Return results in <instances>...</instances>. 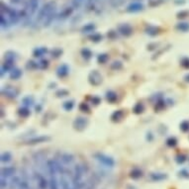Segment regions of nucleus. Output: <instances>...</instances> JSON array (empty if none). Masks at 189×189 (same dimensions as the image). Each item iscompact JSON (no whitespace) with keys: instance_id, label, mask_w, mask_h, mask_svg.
I'll list each match as a JSON object with an SVG mask.
<instances>
[{"instance_id":"nucleus-1","label":"nucleus","mask_w":189,"mask_h":189,"mask_svg":"<svg viewBox=\"0 0 189 189\" xmlns=\"http://www.w3.org/2000/svg\"><path fill=\"white\" fill-rule=\"evenodd\" d=\"M1 14L8 18L11 24H17L20 20L19 11L11 8V7L4 4L3 2H1Z\"/></svg>"},{"instance_id":"nucleus-2","label":"nucleus","mask_w":189,"mask_h":189,"mask_svg":"<svg viewBox=\"0 0 189 189\" xmlns=\"http://www.w3.org/2000/svg\"><path fill=\"white\" fill-rule=\"evenodd\" d=\"M57 9V4L54 1H49L47 2L46 4H44L43 7L41 9L39 10L38 12V15H37V18H36V21L37 22H42L46 19V17L50 15L51 13L53 12Z\"/></svg>"},{"instance_id":"nucleus-3","label":"nucleus","mask_w":189,"mask_h":189,"mask_svg":"<svg viewBox=\"0 0 189 189\" xmlns=\"http://www.w3.org/2000/svg\"><path fill=\"white\" fill-rule=\"evenodd\" d=\"M94 158H95V159L97 161H99L100 165H104L105 168H114L115 161L111 157H109V155H106L104 154H100V152H98V154L94 155Z\"/></svg>"},{"instance_id":"nucleus-4","label":"nucleus","mask_w":189,"mask_h":189,"mask_svg":"<svg viewBox=\"0 0 189 189\" xmlns=\"http://www.w3.org/2000/svg\"><path fill=\"white\" fill-rule=\"evenodd\" d=\"M33 178L37 182L39 189H47L48 187H50V181L47 180L46 177L40 172L35 171L34 174H33Z\"/></svg>"},{"instance_id":"nucleus-5","label":"nucleus","mask_w":189,"mask_h":189,"mask_svg":"<svg viewBox=\"0 0 189 189\" xmlns=\"http://www.w3.org/2000/svg\"><path fill=\"white\" fill-rule=\"evenodd\" d=\"M39 5H40V0H28V3L25 9L27 10L29 17H33L38 12Z\"/></svg>"},{"instance_id":"nucleus-6","label":"nucleus","mask_w":189,"mask_h":189,"mask_svg":"<svg viewBox=\"0 0 189 189\" xmlns=\"http://www.w3.org/2000/svg\"><path fill=\"white\" fill-rule=\"evenodd\" d=\"M1 93H2V95L10 98V99H14V98H16L18 96L19 91H18L15 87L6 85V86H3L1 88Z\"/></svg>"},{"instance_id":"nucleus-7","label":"nucleus","mask_w":189,"mask_h":189,"mask_svg":"<svg viewBox=\"0 0 189 189\" xmlns=\"http://www.w3.org/2000/svg\"><path fill=\"white\" fill-rule=\"evenodd\" d=\"M88 81L91 85L97 86L102 82V75L100 74L99 71L92 70L88 75Z\"/></svg>"},{"instance_id":"nucleus-8","label":"nucleus","mask_w":189,"mask_h":189,"mask_svg":"<svg viewBox=\"0 0 189 189\" xmlns=\"http://www.w3.org/2000/svg\"><path fill=\"white\" fill-rule=\"evenodd\" d=\"M87 125H88V120L85 117H78L73 121V127L77 131H83Z\"/></svg>"},{"instance_id":"nucleus-9","label":"nucleus","mask_w":189,"mask_h":189,"mask_svg":"<svg viewBox=\"0 0 189 189\" xmlns=\"http://www.w3.org/2000/svg\"><path fill=\"white\" fill-rule=\"evenodd\" d=\"M73 7H72L71 5L70 6H67L64 7V8L60 11V12L57 13V19L59 20H65L67 19L68 17L71 16L72 12H73Z\"/></svg>"},{"instance_id":"nucleus-10","label":"nucleus","mask_w":189,"mask_h":189,"mask_svg":"<svg viewBox=\"0 0 189 189\" xmlns=\"http://www.w3.org/2000/svg\"><path fill=\"white\" fill-rule=\"evenodd\" d=\"M144 9V5L143 3H141L139 1H134L131 3L130 5L127 7V11L130 13H136V12H140Z\"/></svg>"},{"instance_id":"nucleus-11","label":"nucleus","mask_w":189,"mask_h":189,"mask_svg":"<svg viewBox=\"0 0 189 189\" xmlns=\"http://www.w3.org/2000/svg\"><path fill=\"white\" fill-rule=\"evenodd\" d=\"M57 9L54 10V11H53L52 13L50 14V15H48L46 17V19L43 21V26L44 27H49V26H51V25H52V23L54 22V20H56V19H57Z\"/></svg>"},{"instance_id":"nucleus-12","label":"nucleus","mask_w":189,"mask_h":189,"mask_svg":"<svg viewBox=\"0 0 189 189\" xmlns=\"http://www.w3.org/2000/svg\"><path fill=\"white\" fill-rule=\"evenodd\" d=\"M118 31L123 36H130L133 33V28L129 24H122L118 27Z\"/></svg>"},{"instance_id":"nucleus-13","label":"nucleus","mask_w":189,"mask_h":189,"mask_svg":"<svg viewBox=\"0 0 189 189\" xmlns=\"http://www.w3.org/2000/svg\"><path fill=\"white\" fill-rule=\"evenodd\" d=\"M15 171L16 169L13 166H5V168H1V176L5 177V178H8V177L15 175Z\"/></svg>"},{"instance_id":"nucleus-14","label":"nucleus","mask_w":189,"mask_h":189,"mask_svg":"<svg viewBox=\"0 0 189 189\" xmlns=\"http://www.w3.org/2000/svg\"><path fill=\"white\" fill-rule=\"evenodd\" d=\"M60 161L65 165H71V163L74 161V157L71 154H70V152H64V154L60 155Z\"/></svg>"},{"instance_id":"nucleus-15","label":"nucleus","mask_w":189,"mask_h":189,"mask_svg":"<svg viewBox=\"0 0 189 189\" xmlns=\"http://www.w3.org/2000/svg\"><path fill=\"white\" fill-rule=\"evenodd\" d=\"M70 72V67L67 64H61L59 67V68L57 70V74L59 77H64L67 76Z\"/></svg>"},{"instance_id":"nucleus-16","label":"nucleus","mask_w":189,"mask_h":189,"mask_svg":"<svg viewBox=\"0 0 189 189\" xmlns=\"http://www.w3.org/2000/svg\"><path fill=\"white\" fill-rule=\"evenodd\" d=\"M50 138L49 137H46V136H39V137H36V138H33V139L29 140L28 141V144L30 145H35V144H40V143H45V142L49 141Z\"/></svg>"},{"instance_id":"nucleus-17","label":"nucleus","mask_w":189,"mask_h":189,"mask_svg":"<svg viewBox=\"0 0 189 189\" xmlns=\"http://www.w3.org/2000/svg\"><path fill=\"white\" fill-rule=\"evenodd\" d=\"M50 189H59V181H57V174L50 175Z\"/></svg>"},{"instance_id":"nucleus-18","label":"nucleus","mask_w":189,"mask_h":189,"mask_svg":"<svg viewBox=\"0 0 189 189\" xmlns=\"http://www.w3.org/2000/svg\"><path fill=\"white\" fill-rule=\"evenodd\" d=\"M168 175L165 173H152L151 174V179L152 181H161L165 180Z\"/></svg>"},{"instance_id":"nucleus-19","label":"nucleus","mask_w":189,"mask_h":189,"mask_svg":"<svg viewBox=\"0 0 189 189\" xmlns=\"http://www.w3.org/2000/svg\"><path fill=\"white\" fill-rule=\"evenodd\" d=\"M17 57H18L17 54L12 52V51H8V52L5 54V60H7V61H12V63H15Z\"/></svg>"},{"instance_id":"nucleus-20","label":"nucleus","mask_w":189,"mask_h":189,"mask_svg":"<svg viewBox=\"0 0 189 189\" xmlns=\"http://www.w3.org/2000/svg\"><path fill=\"white\" fill-rule=\"evenodd\" d=\"M48 52V49L45 48V47H41V48H37L34 51V56L36 57H42L43 56H45Z\"/></svg>"},{"instance_id":"nucleus-21","label":"nucleus","mask_w":189,"mask_h":189,"mask_svg":"<svg viewBox=\"0 0 189 189\" xmlns=\"http://www.w3.org/2000/svg\"><path fill=\"white\" fill-rule=\"evenodd\" d=\"M22 76V71L19 68L14 67L12 70L10 71V78L11 79H19Z\"/></svg>"},{"instance_id":"nucleus-22","label":"nucleus","mask_w":189,"mask_h":189,"mask_svg":"<svg viewBox=\"0 0 189 189\" xmlns=\"http://www.w3.org/2000/svg\"><path fill=\"white\" fill-rule=\"evenodd\" d=\"M158 31H159V29L157 26H152V25L148 26L147 29H146L147 34L151 35V36H155L157 34H158Z\"/></svg>"},{"instance_id":"nucleus-23","label":"nucleus","mask_w":189,"mask_h":189,"mask_svg":"<svg viewBox=\"0 0 189 189\" xmlns=\"http://www.w3.org/2000/svg\"><path fill=\"white\" fill-rule=\"evenodd\" d=\"M124 117V112L122 110H118V111H115L113 114L111 116V119L113 120V121H120L121 119H123Z\"/></svg>"},{"instance_id":"nucleus-24","label":"nucleus","mask_w":189,"mask_h":189,"mask_svg":"<svg viewBox=\"0 0 189 189\" xmlns=\"http://www.w3.org/2000/svg\"><path fill=\"white\" fill-rule=\"evenodd\" d=\"M176 29L180 32H188L189 31V23L187 22H181L176 25Z\"/></svg>"},{"instance_id":"nucleus-25","label":"nucleus","mask_w":189,"mask_h":189,"mask_svg":"<svg viewBox=\"0 0 189 189\" xmlns=\"http://www.w3.org/2000/svg\"><path fill=\"white\" fill-rule=\"evenodd\" d=\"M130 176L134 179H138V178H140V177L143 176V172H142V170L139 169V168H134L132 171H131Z\"/></svg>"},{"instance_id":"nucleus-26","label":"nucleus","mask_w":189,"mask_h":189,"mask_svg":"<svg viewBox=\"0 0 189 189\" xmlns=\"http://www.w3.org/2000/svg\"><path fill=\"white\" fill-rule=\"evenodd\" d=\"M0 23H1L2 28H8L11 25L10 21L8 20V18H7L5 15H3V14H1V17H0Z\"/></svg>"},{"instance_id":"nucleus-27","label":"nucleus","mask_w":189,"mask_h":189,"mask_svg":"<svg viewBox=\"0 0 189 189\" xmlns=\"http://www.w3.org/2000/svg\"><path fill=\"white\" fill-rule=\"evenodd\" d=\"M106 99L109 101V102L113 103L117 100V94H116L114 91H109L106 93Z\"/></svg>"},{"instance_id":"nucleus-28","label":"nucleus","mask_w":189,"mask_h":189,"mask_svg":"<svg viewBox=\"0 0 189 189\" xmlns=\"http://www.w3.org/2000/svg\"><path fill=\"white\" fill-rule=\"evenodd\" d=\"M144 109H145V106L143 103H137L135 106H134L133 111H134V113H136V114H141L144 112Z\"/></svg>"},{"instance_id":"nucleus-29","label":"nucleus","mask_w":189,"mask_h":189,"mask_svg":"<svg viewBox=\"0 0 189 189\" xmlns=\"http://www.w3.org/2000/svg\"><path fill=\"white\" fill-rule=\"evenodd\" d=\"M94 30H95V25H93L92 23H89L83 26L82 28V32L83 33H92Z\"/></svg>"},{"instance_id":"nucleus-30","label":"nucleus","mask_w":189,"mask_h":189,"mask_svg":"<svg viewBox=\"0 0 189 189\" xmlns=\"http://www.w3.org/2000/svg\"><path fill=\"white\" fill-rule=\"evenodd\" d=\"M12 159V155L9 152H5L1 155V161L2 162H9Z\"/></svg>"},{"instance_id":"nucleus-31","label":"nucleus","mask_w":189,"mask_h":189,"mask_svg":"<svg viewBox=\"0 0 189 189\" xmlns=\"http://www.w3.org/2000/svg\"><path fill=\"white\" fill-rule=\"evenodd\" d=\"M81 56L83 57V59L89 60L90 57H92V53H91V51H90L89 49L84 48V49H83V50L81 51Z\"/></svg>"},{"instance_id":"nucleus-32","label":"nucleus","mask_w":189,"mask_h":189,"mask_svg":"<svg viewBox=\"0 0 189 189\" xmlns=\"http://www.w3.org/2000/svg\"><path fill=\"white\" fill-rule=\"evenodd\" d=\"M19 115L22 116V117H24V118H26L28 117L29 115H30V110L25 106V107H22L19 109Z\"/></svg>"},{"instance_id":"nucleus-33","label":"nucleus","mask_w":189,"mask_h":189,"mask_svg":"<svg viewBox=\"0 0 189 189\" xmlns=\"http://www.w3.org/2000/svg\"><path fill=\"white\" fill-rule=\"evenodd\" d=\"M108 59H109V57L107 54H99V56H98L97 60L99 64H105L108 60Z\"/></svg>"},{"instance_id":"nucleus-34","label":"nucleus","mask_w":189,"mask_h":189,"mask_svg":"<svg viewBox=\"0 0 189 189\" xmlns=\"http://www.w3.org/2000/svg\"><path fill=\"white\" fill-rule=\"evenodd\" d=\"M23 103H24V105H25V106H26V107H28V106H32L33 103H34V100H33V98H32V97L27 96V97H25L24 99H23Z\"/></svg>"},{"instance_id":"nucleus-35","label":"nucleus","mask_w":189,"mask_h":189,"mask_svg":"<svg viewBox=\"0 0 189 189\" xmlns=\"http://www.w3.org/2000/svg\"><path fill=\"white\" fill-rule=\"evenodd\" d=\"M73 106H74V103H73V101H72V100H70V101H67V102H64V108L67 111L71 110V109L73 108Z\"/></svg>"},{"instance_id":"nucleus-36","label":"nucleus","mask_w":189,"mask_h":189,"mask_svg":"<svg viewBox=\"0 0 189 189\" xmlns=\"http://www.w3.org/2000/svg\"><path fill=\"white\" fill-rule=\"evenodd\" d=\"M90 39H91V41L93 42H99L102 40V36H101L99 33H94L93 35L90 36Z\"/></svg>"},{"instance_id":"nucleus-37","label":"nucleus","mask_w":189,"mask_h":189,"mask_svg":"<svg viewBox=\"0 0 189 189\" xmlns=\"http://www.w3.org/2000/svg\"><path fill=\"white\" fill-rule=\"evenodd\" d=\"M27 67H28V68H31V70H36V68H40V67H39V63H36V61L30 60V61H28Z\"/></svg>"},{"instance_id":"nucleus-38","label":"nucleus","mask_w":189,"mask_h":189,"mask_svg":"<svg viewBox=\"0 0 189 189\" xmlns=\"http://www.w3.org/2000/svg\"><path fill=\"white\" fill-rule=\"evenodd\" d=\"M52 57H59L61 54H63V50H60V49H59V48H56V49H54L53 51H52Z\"/></svg>"},{"instance_id":"nucleus-39","label":"nucleus","mask_w":189,"mask_h":189,"mask_svg":"<svg viewBox=\"0 0 189 189\" xmlns=\"http://www.w3.org/2000/svg\"><path fill=\"white\" fill-rule=\"evenodd\" d=\"M56 94L57 97H64L68 95V91L67 89H60V90H57Z\"/></svg>"},{"instance_id":"nucleus-40","label":"nucleus","mask_w":189,"mask_h":189,"mask_svg":"<svg viewBox=\"0 0 189 189\" xmlns=\"http://www.w3.org/2000/svg\"><path fill=\"white\" fill-rule=\"evenodd\" d=\"M180 129L182 132H187L189 130V122L188 121H183L180 124Z\"/></svg>"},{"instance_id":"nucleus-41","label":"nucleus","mask_w":189,"mask_h":189,"mask_svg":"<svg viewBox=\"0 0 189 189\" xmlns=\"http://www.w3.org/2000/svg\"><path fill=\"white\" fill-rule=\"evenodd\" d=\"M122 67V63L121 61H114L113 64H111V68L114 70H118Z\"/></svg>"},{"instance_id":"nucleus-42","label":"nucleus","mask_w":189,"mask_h":189,"mask_svg":"<svg viewBox=\"0 0 189 189\" xmlns=\"http://www.w3.org/2000/svg\"><path fill=\"white\" fill-rule=\"evenodd\" d=\"M48 65H49V61L47 60H42L39 63V67H40L41 70H45V68L48 67Z\"/></svg>"},{"instance_id":"nucleus-43","label":"nucleus","mask_w":189,"mask_h":189,"mask_svg":"<svg viewBox=\"0 0 189 189\" xmlns=\"http://www.w3.org/2000/svg\"><path fill=\"white\" fill-rule=\"evenodd\" d=\"M109 1H110V4L113 7H119L124 2V0H109Z\"/></svg>"},{"instance_id":"nucleus-44","label":"nucleus","mask_w":189,"mask_h":189,"mask_svg":"<svg viewBox=\"0 0 189 189\" xmlns=\"http://www.w3.org/2000/svg\"><path fill=\"white\" fill-rule=\"evenodd\" d=\"M166 144H168V146L169 147H174L177 144V140L175 138H169V139L166 141Z\"/></svg>"},{"instance_id":"nucleus-45","label":"nucleus","mask_w":189,"mask_h":189,"mask_svg":"<svg viewBox=\"0 0 189 189\" xmlns=\"http://www.w3.org/2000/svg\"><path fill=\"white\" fill-rule=\"evenodd\" d=\"M181 65L184 68H189V57H183L181 60Z\"/></svg>"},{"instance_id":"nucleus-46","label":"nucleus","mask_w":189,"mask_h":189,"mask_svg":"<svg viewBox=\"0 0 189 189\" xmlns=\"http://www.w3.org/2000/svg\"><path fill=\"white\" fill-rule=\"evenodd\" d=\"M79 109H80L82 112H88L89 106L86 103H82V104H80V106H79Z\"/></svg>"},{"instance_id":"nucleus-47","label":"nucleus","mask_w":189,"mask_h":189,"mask_svg":"<svg viewBox=\"0 0 189 189\" xmlns=\"http://www.w3.org/2000/svg\"><path fill=\"white\" fill-rule=\"evenodd\" d=\"M0 185H1V189H4L7 187V185H8V182H7V178H5V177H2L1 176V183H0Z\"/></svg>"},{"instance_id":"nucleus-48","label":"nucleus","mask_w":189,"mask_h":189,"mask_svg":"<svg viewBox=\"0 0 189 189\" xmlns=\"http://www.w3.org/2000/svg\"><path fill=\"white\" fill-rule=\"evenodd\" d=\"M92 101L94 102V104H99L100 103V98L99 97H93V99H92Z\"/></svg>"},{"instance_id":"nucleus-49","label":"nucleus","mask_w":189,"mask_h":189,"mask_svg":"<svg viewBox=\"0 0 189 189\" xmlns=\"http://www.w3.org/2000/svg\"><path fill=\"white\" fill-rule=\"evenodd\" d=\"M184 157H182V155H181V157H177V159L176 161H178V162H183L184 161H185V158H183Z\"/></svg>"},{"instance_id":"nucleus-50","label":"nucleus","mask_w":189,"mask_h":189,"mask_svg":"<svg viewBox=\"0 0 189 189\" xmlns=\"http://www.w3.org/2000/svg\"><path fill=\"white\" fill-rule=\"evenodd\" d=\"M10 1H11V3H13V4H19L22 0H10Z\"/></svg>"},{"instance_id":"nucleus-51","label":"nucleus","mask_w":189,"mask_h":189,"mask_svg":"<svg viewBox=\"0 0 189 189\" xmlns=\"http://www.w3.org/2000/svg\"><path fill=\"white\" fill-rule=\"evenodd\" d=\"M185 80H186L187 82H189V73L186 76H185Z\"/></svg>"},{"instance_id":"nucleus-52","label":"nucleus","mask_w":189,"mask_h":189,"mask_svg":"<svg viewBox=\"0 0 189 189\" xmlns=\"http://www.w3.org/2000/svg\"><path fill=\"white\" fill-rule=\"evenodd\" d=\"M77 1H79L80 3H82V4H84V3L86 2V0H77Z\"/></svg>"},{"instance_id":"nucleus-53","label":"nucleus","mask_w":189,"mask_h":189,"mask_svg":"<svg viewBox=\"0 0 189 189\" xmlns=\"http://www.w3.org/2000/svg\"><path fill=\"white\" fill-rule=\"evenodd\" d=\"M100 1H101V0H95V2H96V3H98V2H100Z\"/></svg>"},{"instance_id":"nucleus-54","label":"nucleus","mask_w":189,"mask_h":189,"mask_svg":"<svg viewBox=\"0 0 189 189\" xmlns=\"http://www.w3.org/2000/svg\"><path fill=\"white\" fill-rule=\"evenodd\" d=\"M134 1H139V2H140V1H141V0H134Z\"/></svg>"}]
</instances>
